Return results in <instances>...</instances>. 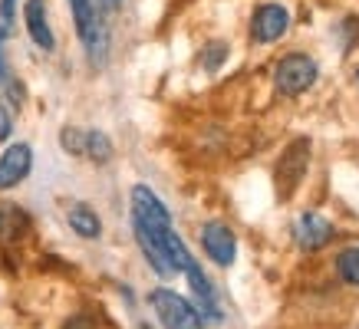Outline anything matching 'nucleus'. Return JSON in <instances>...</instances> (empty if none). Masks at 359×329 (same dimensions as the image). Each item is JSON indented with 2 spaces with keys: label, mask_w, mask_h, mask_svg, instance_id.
Listing matches in <instances>:
<instances>
[{
  "label": "nucleus",
  "mask_w": 359,
  "mask_h": 329,
  "mask_svg": "<svg viewBox=\"0 0 359 329\" xmlns=\"http://www.w3.org/2000/svg\"><path fill=\"white\" fill-rule=\"evenodd\" d=\"M129 218H132V237H135L142 257L149 260L155 274L162 280L182 274L188 260H191V251L182 241V234L175 230L172 211L165 208V201L149 185H132Z\"/></svg>",
  "instance_id": "f257e3e1"
},
{
  "label": "nucleus",
  "mask_w": 359,
  "mask_h": 329,
  "mask_svg": "<svg viewBox=\"0 0 359 329\" xmlns=\"http://www.w3.org/2000/svg\"><path fill=\"white\" fill-rule=\"evenodd\" d=\"M69 13H73V30L83 46V56L93 69H106L112 59V30L109 17L102 13L96 0H69Z\"/></svg>",
  "instance_id": "f03ea898"
},
{
  "label": "nucleus",
  "mask_w": 359,
  "mask_h": 329,
  "mask_svg": "<svg viewBox=\"0 0 359 329\" xmlns=\"http://www.w3.org/2000/svg\"><path fill=\"white\" fill-rule=\"evenodd\" d=\"M149 307L162 329H205V319L198 313L195 303H188L182 293H175L168 286H158L149 293Z\"/></svg>",
  "instance_id": "7ed1b4c3"
},
{
  "label": "nucleus",
  "mask_w": 359,
  "mask_h": 329,
  "mask_svg": "<svg viewBox=\"0 0 359 329\" xmlns=\"http://www.w3.org/2000/svg\"><path fill=\"white\" fill-rule=\"evenodd\" d=\"M316 76H320V66H316L313 56H306V53H287L280 63L273 66V86L287 99H297V96H304V92H310Z\"/></svg>",
  "instance_id": "20e7f679"
},
{
  "label": "nucleus",
  "mask_w": 359,
  "mask_h": 329,
  "mask_svg": "<svg viewBox=\"0 0 359 329\" xmlns=\"http://www.w3.org/2000/svg\"><path fill=\"white\" fill-rule=\"evenodd\" d=\"M306 164H310V139H294L287 145V152L277 162L273 181H277V197H290L297 191V185L304 181Z\"/></svg>",
  "instance_id": "39448f33"
},
{
  "label": "nucleus",
  "mask_w": 359,
  "mask_h": 329,
  "mask_svg": "<svg viewBox=\"0 0 359 329\" xmlns=\"http://www.w3.org/2000/svg\"><path fill=\"white\" fill-rule=\"evenodd\" d=\"M290 30V13L280 4H261L250 13V40L254 43H277Z\"/></svg>",
  "instance_id": "423d86ee"
},
{
  "label": "nucleus",
  "mask_w": 359,
  "mask_h": 329,
  "mask_svg": "<svg viewBox=\"0 0 359 329\" xmlns=\"http://www.w3.org/2000/svg\"><path fill=\"white\" fill-rule=\"evenodd\" d=\"M201 251L208 253V260H215L218 267H231L238 260V237L224 220H208L201 227Z\"/></svg>",
  "instance_id": "0eeeda50"
},
{
  "label": "nucleus",
  "mask_w": 359,
  "mask_h": 329,
  "mask_svg": "<svg viewBox=\"0 0 359 329\" xmlns=\"http://www.w3.org/2000/svg\"><path fill=\"white\" fill-rule=\"evenodd\" d=\"M33 172V145L13 142L0 155V191H13L20 188Z\"/></svg>",
  "instance_id": "6e6552de"
},
{
  "label": "nucleus",
  "mask_w": 359,
  "mask_h": 329,
  "mask_svg": "<svg viewBox=\"0 0 359 329\" xmlns=\"http://www.w3.org/2000/svg\"><path fill=\"white\" fill-rule=\"evenodd\" d=\"M182 274L188 276V286H191V293H195V307H198V313H201V319H205V323H221V319H224V313H221L215 284L208 280V274L198 267L195 257L188 260V267L182 270Z\"/></svg>",
  "instance_id": "1a4fd4ad"
},
{
  "label": "nucleus",
  "mask_w": 359,
  "mask_h": 329,
  "mask_svg": "<svg viewBox=\"0 0 359 329\" xmlns=\"http://www.w3.org/2000/svg\"><path fill=\"white\" fill-rule=\"evenodd\" d=\"M23 27H27V36L36 50L43 53H53L56 50V33L50 27V10H46V0H27L23 4Z\"/></svg>",
  "instance_id": "9d476101"
},
{
  "label": "nucleus",
  "mask_w": 359,
  "mask_h": 329,
  "mask_svg": "<svg viewBox=\"0 0 359 329\" xmlns=\"http://www.w3.org/2000/svg\"><path fill=\"white\" fill-rule=\"evenodd\" d=\"M294 237H297V247H300V251H306V253L323 251V247L333 241V224H330L327 218L313 214V211H306V214L297 218Z\"/></svg>",
  "instance_id": "9b49d317"
},
{
  "label": "nucleus",
  "mask_w": 359,
  "mask_h": 329,
  "mask_svg": "<svg viewBox=\"0 0 359 329\" xmlns=\"http://www.w3.org/2000/svg\"><path fill=\"white\" fill-rule=\"evenodd\" d=\"M30 230H33V220L20 204L0 201V241L4 244H20Z\"/></svg>",
  "instance_id": "f8f14e48"
},
{
  "label": "nucleus",
  "mask_w": 359,
  "mask_h": 329,
  "mask_svg": "<svg viewBox=\"0 0 359 329\" xmlns=\"http://www.w3.org/2000/svg\"><path fill=\"white\" fill-rule=\"evenodd\" d=\"M66 224H69V230H73L76 237H83V241H99V237H102V218L93 211V204L76 201L73 208L66 211Z\"/></svg>",
  "instance_id": "ddd939ff"
},
{
  "label": "nucleus",
  "mask_w": 359,
  "mask_h": 329,
  "mask_svg": "<svg viewBox=\"0 0 359 329\" xmlns=\"http://www.w3.org/2000/svg\"><path fill=\"white\" fill-rule=\"evenodd\" d=\"M83 158L93 164H109L116 158V145L102 129H86V148H83Z\"/></svg>",
  "instance_id": "4468645a"
},
{
  "label": "nucleus",
  "mask_w": 359,
  "mask_h": 329,
  "mask_svg": "<svg viewBox=\"0 0 359 329\" xmlns=\"http://www.w3.org/2000/svg\"><path fill=\"white\" fill-rule=\"evenodd\" d=\"M337 274L343 284L359 286V247H346V251L337 257Z\"/></svg>",
  "instance_id": "2eb2a0df"
},
{
  "label": "nucleus",
  "mask_w": 359,
  "mask_h": 329,
  "mask_svg": "<svg viewBox=\"0 0 359 329\" xmlns=\"http://www.w3.org/2000/svg\"><path fill=\"white\" fill-rule=\"evenodd\" d=\"M60 148H63L69 158H83L86 129H79V125H63V129H60Z\"/></svg>",
  "instance_id": "dca6fc26"
},
{
  "label": "nucleus",
  "mask_w": 359,
  "mask_h": 329,
  "mask_svg": "<svg viewBox=\"0 0 359 329\" xmlns=\"http://www.w3.org/2000/svg\"><path fill=\"white\" fill-rule=\"evenodd\" d=\"M228 50L231 46L224 43V40L208 43L205 50H201V69H205V73H218L221 66H224V59H228Z\"/></svg>",
  "instance_id": "f3484780"
},
{
  "label": "nucleus",
  "mask_w": 359,
  "mask_h": 329,
  "mask_svg": "<svg viewBox=\"0 0 359 329\" xmlns=\"http://www.w3.org/2000/svg\"><path fill=\"white\" fill-rule=\"evenodd\" d=\"M17 7L20 0H0V27L13 33V20H17Z\"/></svg>",
  "instance_id": "a211bd4d"
},
{
  "label": "nucleus",
  "mask_w": 359,
  "mask_h": 329,
  "mask_svg": "<svg viewBox=\"0 0 359 329\" xmlns=\"http://www.w3.org/2000/svg\"><path fill=\"white\" fill-rule=\"evenodd\" d=\"M13 76H17V73H13L11 59H7V43H0V89L7 86V83H11Z\"/></svg>",
  "instance_id": "6ab92c4d"
},
{
  "label": "nucleus",
  "mask_w": 359,
  "mask_h": 329,
  "mask_svg": "<svg viewBox=\"0 0 359 329\" xmlns=\"http://www.w3.org/2000/svg\"><path fill=\"white\" fill-rule=\"evenodd\" d=\"M11 132H13V112L0 102V142H7V139H11Z\"/></svg>",
  "instance_id": "aec40b11"
},
{
  "label": "nucleus",
  "mask_w": 359,
  "mask_h": 329,
  "mask_svg": "<svg viewBox=\"0 0 359 329\" xmlns=\"http://www.w3.org/2000/svg\"><path fill=\"white\" fill-rule=\"evenodd\" d=\"M99 7H102V13L106 17H112V13H119L122 7H126V0H96Z\"/></svg>",
  "instance_id": "412c9836"
},
{
  "label": "nucleus",
  "mask_w": 359,
  "mask_h": 329,
  "mask_svg": "<svg viewBox=\"0 0 359 329\" xmlns=\"http://www.w3.org/2000/svg\"><path fill=\"white\" fill-rule=\"evenodd\" d=\"M63 329H93V326H89V319H86V316H73Z\"/></svg>",
  "instance_id": "4be33fe9"
},
{
  "label": "nucleus",
  "mask_w": 359,
  "mask_h": 329,
  "mask_svg": "<svg viewBox=\"0 0 359 329\" xmlns=\"http://www.w3.org/2000/svg\"><path fill=\"white\" fill-rule=\"evenodd\" d=\"M7 40H11V30H4V27H0V43H7Z\"/></svg>",
  "instance_id": "5701e85b"
},
{
  "label": "nucleus",
  "mask_w": 359,
  "mask_h": 329,
  "mask_svg": "<svg viewBox=\"0 0 359 329\" xmlns=\"http://www.w3.org/2000/svg\"><path fill=\"white\" fill-rule=\"evenodd\" d=\"M135 329H155V326H152V323H145V319H142V323H139Z\"/></svg>",
  "instance_id": "b1692460"
},
{
  "label": "nucleus",
  "mask_w": 359,
  "mask_h": 329,
  "mask_svg": "<svg viewBox=\"0 0 359 329\" xmlns=\"http://www.w3.org/2000/svg\"><path fill=\"white\" fill-rule=\"evenodd\" d=\"M356 83H359V69H356Z\"/></svg>",
  "instance_id": "393cba45"
}]
</instances>
